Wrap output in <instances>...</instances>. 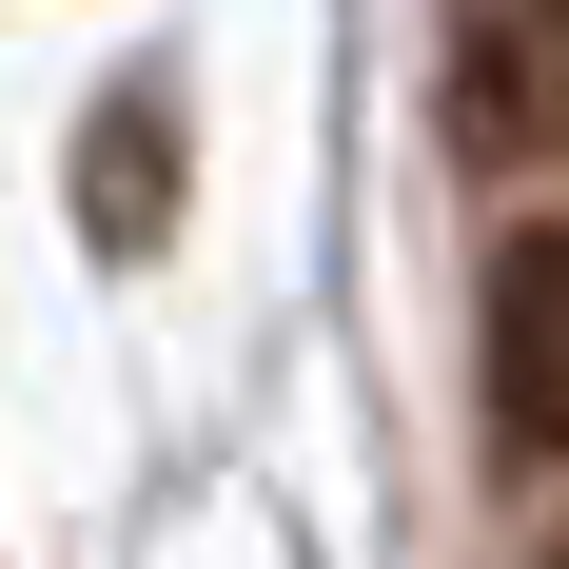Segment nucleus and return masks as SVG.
Masks as SVG:
<instances>
[{"instance_id": "1", "label": "nucleus", "mask_w": 569, "mask_h": 569, "mask_svg": "<svg viewBox=\"0 0 569 569\" xmlns=\"http://www.w3.org/2000/svg\"><path fill=\"white\" fill-rule=\"evenodd\" d=\"M491 412L511 452H569V197L491 236Z\"/></svg>"}, {"instance_id": "2", "label": "nucleus", "mask_w": 569, "mask_h": 569, "mask_svg": "<svg viewBox=\"0 0 569 569\" xmlns=\"http://www.w3.org/2000/svg\"><path fill=\"white\" fill-rule=\"evenodd\" d=\"M99 217H118V236L158 217V99H118V118H99Z\"/></svg>"}, {"instance_id": "3", "label": "nucleus", "mask_w": 569, "mask_h": 569, "mask_svg": "<svg viewBox=\"0 0 569 569\" xmlns=\"http://www.w3.org/2000/svg\"><path fill=\"white\" fill-rule=\"evenodd\" d=\"M530 569H569V511H550V550H530Z\"/></svg>"}]
</instances>
